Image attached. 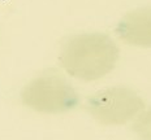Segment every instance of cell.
<instances>
[{
  "label": "cell",
  "instance_id": "cell-2",
  "mask_svg": "<svg viewBox=\"0 0 151 140\" xmlns=\"http://www.w3.org/2000/svg\"><path fill=\"white\" fill-rule=\"evenodd\" d=\"M117 34L129 44L151 47V5L128 12L117 25Z\"/></svg>",
  "mask_w": 151,
  "mask_h": 140
},
{
  "label": "cell",
  "instance_id": "cell-1",
  "mask_svg": "<svg viewBox=\"0 0 151 140\" xmlns=\"http://www.w3.org/2000/svg\"><path fill=\"white\" fill-rule=\"evenodd\" d=\"M119 58V48L113 39L103 33L76 34L64 42L60 61L69 74L82 79L106 75Z\"/></svg>",
  "mask_w": 151,
  "mask_h": 140
},
{
  "label": "cell",
  "instance_id": "cell-3",
  "mask_svg": "<svg viewBox=\"0 0 151 140\" xmlns=\"http://www.w3.org/2000/svg\"><path fill=\"white\" fill-rule=\"evenodd\" d=\"M145 130V136H146L147 140H151V112L149 114H147V118H146V123H145V126L142 127Z\"/></svg>",
  "mask_w": 151,
  "mask_h": 140
}]
</instances>
